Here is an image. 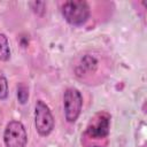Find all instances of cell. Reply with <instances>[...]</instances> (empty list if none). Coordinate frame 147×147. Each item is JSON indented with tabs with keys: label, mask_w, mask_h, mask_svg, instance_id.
Listing matches in <instances>:
<instances>
[{
	"label": "cell",
	"mask_w": 147,
	"mask_h": 147,
	"mask_svg": "<svg viewBox=\"0 0 147 147\" xmlns=\"http://www.w3.org/2000/svg\"><path fill=\"white\" fill-rule=\"evenodd\" d=\"M63 18L74 26H80L85 24L91 15L90 6L83 0H70L65 1L61 7Z\"/></svg>",
	"instance_id": "1"
},
{
	"label": "cell",
	"mask_w": 147,
	"mask_h": 147,
	"mask_svg": "<svg viewBox=\"0 0 147 147\" xmlns=\"http://www.w3.org/2000/svg\"><path fill=\"white\" fill-rule=\"evenodd\" d=\"M83 108V96L79 90L69 87L63 93V110L64 117L68 123H75Z\"/></svg>",
	"instance_id": "2"
},
{
	"label": "cell",
	"mask_w": 147,
	"mask_h": 147,
	"mask_svg": "<svg viewBox=\"0 0 147 147\" xmlns=\"http://www.w3.org/2000/svg\"><path fill=\"white\" fill-rule=\"evenodd\" d=\"M55 121L49 107L42 101L38 100L34 107V127L39 136L47 137L52 133Z\"/></svg>",
	"instance_id": "3"
},
{
	"label": "cell",
	"mask_w": 147,
	"mask_h": 147,
	"mask_svg": "<svg viewBox=\"0 0 147 147\" xmlns=\"http://www.w3.org/2000/svg\"><path fill=\"white\" fill-rule=\"evenodd\" d=\"M3 142L6 147H25L28 144V133L20 121H10L3 132Z\"/></svg>",
	"instance_id": "4"
},
{
	"label": "cell",
	"mask_w": 147,
	"mask_h": 147,
	"mask_svg": "<svg viewBox=\"0 0 147 147\" xmlns=\"http://www.w3.org/2000/svg\"><path fill=\"white\" fill-rule=\"evenodd\" d=\"M109 127L110 116L107 113H99L93 118H91L86 127V134L94 139L106 138L109 134Z\"/></svg>",
	"instance_id": "5"
},
{
	"label": "cell",
	"mask_w": 147,
	"mask_h": 147,
	"mask_svg": "<svg viewBox=\"0 0 147 147\" xmlns=\"http://www.w3.org/2000/svg\"><path fill=\"white\" fill-rule=\"evenodd\" d=\"M98 69V60L93 55H84L80 60L79 65L76 68L77 75L84 74H93Z\"/></svg>",
	"instance_id": "6"
},
{
	"label": "cell",
	"mask_w": 147,
	"mask_h": 147,
	"mask_svg": "<svg viewBox=\"0 0 147 147\" xmlns=\"http://www.w3.org/2000/svg\"><path fill=\"white\" fill-rule=\"evenodd\" d=\"M10 57L9 41L5 33H0V61L6 62Z\"/></svg>",
	"instance_id": "7"
},
{
	"label": "cell",
	"mask_w": 147,
	"mask_h": 147,
	"mask_svg": "<svg viewBox=\"0 0 147 147\" xmlns=\"http://www.w3.org/2000/svg\"><path fill=\"white\" fill-rule=\"evenodd\" d=\"M17 100L21 105H25L29 100V88L23 83L17 85Z\"/></svg>",
	"instance_id": "8"
},
{
	"label": "cell",
	"mask_w": 147,
	"mask_h": 147,
	"mask_svg": "<svg viewBox=\"0 0 147 147\" xmlns=\"http://www.w3.org/2000/svg\"><path fill=\"white\" fill-rule=\"evenodd\" d=\"M29 6L31 7L32 11L38 16H44L46 11V2L45 1H31L29 2Z\"/></svg>",
	"instance_id": "9"
},
{
	"label": "cell",
	"mask_w": 147,
	"mask_h": 147,
	"mask_svg": "<svg viewBox=\"0 0 147 147\" xmlns=\"http://www.w3.org/2000/svg\"><path fill=\"white\" fill-rule=\"evenodd\" d=\"M8 98V82L7 78L0 76V100H6Z\"/></svg>",
	"instance_id": "10"
},
{
	"label": "cell",
	"mask_w": 147,
	"mask_h": 147,
	"mask_svg": "<svg viewBox=\"0 0 147 147\" xmlns=\"http://www.w3.org/2000/svg\"><path fill=\"white\" fill-rule=\"evenodd\" d=\"M92 147H100V146H92Z\"/></svg>",
	"instance_id": "11"
}]
</instances>
